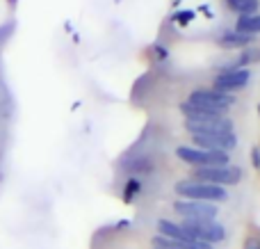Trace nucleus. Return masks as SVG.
Instances as JSON below:
<instances>
[{
  "mask_svg": "<svg viewBox=\"0 0 260 249\" xmlns=\"http://www.w3.org/2000/svg\"><path fill=\"white\" fill-rule=\"evenodd\" d=\"M183 229L187 233H192L197 240L206 242V245H217L226 238L224 224H219L217 220H183Z\"/></svg>",
  "mask_w": 260,
  "mask_h": 249,
  "instance_id": "4",
  "label": "nucleus"
},
{
  "mask_svg": "<svg viewBox=\"0 0 260 249\" xmlns=\"http://www.w3.org/2000/svg\"><path fill=\"white\" fill-rule=\"evenodd\" d=\"M253 41V37L249 35H242V32L238 30H231V32H224V35L217 37V46H221V48L226 50H235V48H249Z\"/></svg>",
  "mask_w": 260,
  "mask_h": 249,
  "instance_id": "11",
  "label": "nucleus"
},
{
  "mask_svg": "<svg viewBox=\"0 0 260 249\" xmlns=\"http://www.w3.org/2000/svg\"><path fill=\"white\" fill-rule=\"evenodd\" d=\"M174 190H176V195H178V197L189 199V201H208V204H219V201L229 199L226 188L210 185V183H201V181H192V178L178 181Z\"/></svg>",
  "mask_w": 260,
  "mask_h": 249,
  "instance_id": "1",
  "label": "nucleus"
},
{
  "mask_svg": "<svg viewBox=\"0 0 260 249\" xmlns=\"http://www.w3.org/2000/svg\"><path fill=\"white\" fill-rule=\"evenodd\" d=\"M157 236H165V238H171V240H178L180 245H185L187 249H212L210 245L197 240L192 233L185 231L183 224L171 222V220H157Z\"/></svg>",
  "mask_w": 260,
  "mask_h": 249,
  "instance_id": "6",
  "label": "nucleus"
},
{
  "mask_svg": "<svg viewBox=\"0 0 260 249\" xmlns=\"http://www.w3.org/2000/svg\"><path fill=\"white\" fill-rule=\"evenodd\" d=\"M192 18V12H183V14H178V21H189Z\"/></svg>",
  "mask_w": 260,
  "mask_h": 249,
  "instance_id": "17",
  "label": "nucleus"
},
{
  "mask_svg": "<svg viewBox=\"0 0 260 249\" xmlns=\"http://www.w3.org/2000/svg\"><path fill=\"white\" fill-rule=\"evenodd\" d=\"M183 163L194 165V167H219V165H231L229 153L224 151H208V149H197V146H178L176 149Z\"/></svg>",
  "mask_w": 260,
  "mask_h": 249,
  "instance_id": "3",
  "label": "nucleus"
},
{
  "mask_svg": "<svg viewBox=\"0 0 260 249\" xmlns=\"http://www.w3.org/2000/svg\"><path fill=\"white\" fill-rule=\"evenodd\" d=\"M192 181L210 183V185L229 188L242 181V169L235 165H219V167H199L192 172Z\"/></svg>",
  "mask_w": 260,
  "mask_h": 249,
  "instance_id": "2",
  "label": "nucleus"
},
{
  "mask_svg": "<svg viewBox=\"0 0 260 249\" xmlns=\"http://www.w3.org/2000/svg\"><path fill=\"white\" fill-rule=\"evenodd\" d=\"M235 30L242 32V35H258L260 32V16L258 14H247V16H238V23H235Z\"/></svg>",
  "mask_w": 260,
  "mask_h": 249,
  "instance_id": "13",
  "label": "nucleus"
},
{
  "mask_svg": "<svg viewBox=\"0 0 260 249\" xmlns=\"http://www.w3.org/2000/svg\"><path fill=\"white\" fill-rule=\"evenodd\" d=\"M197 149H208V151H224L229 153L231 149L238 146V135L235 133H215V135H197L192 137Z\"/></svg>",
  "mask_w": 260,
  "mask_h": 249,
  "instance_id": "9",
  "label": "nucleus"
},
{
  "mask_svg": "<svg viewBox=\"0 0 260 249\" xmlns=\"http://www.w3.org/2000/svg\"><path fill=\"white\" fill-rule=\"evenodd\" d=\"M226 7L233 9L238 16H247V14H256L260 7V0H224Z\"/></svg>",
  "mask_w": 260,
  "mask_h": 249,
  "instance_id": "14",
  "label": "nucleus"
},
{
  "mask_svg": "<svg viewBox=\"0 0 260 249\" xmlns=\"http://www.w3.org/2000/svg\"><path fill=\"white\" fill-rule=\"evenodd\" d=\"M258 112H260V105H258Z\"/></svg>",
  "mask_w": 260,
  "mask_h": 249,
  "instance_id": "18",
  "label": "nucleus"
},
{
  "mask_svg": "<svg viewBox=\"0 0 260 249\" xmlns=\"http://www.w3.org/2000/svg\"><path fill=\"white\" fill-rule=\"evenodd\" d=\"M185 128L192 137L197 135H215V133H233V119L221 117L215 121H185Z\"/></svg>",
  "mask_w": 260,
  "mask_h": 249,
  "instance_id": "10",
  "label": "nucleus"
},
{
  "mask_svg": "<svg viewBox=\"0 0 260 249\" xmlns=\"http://www.w3.org/2000/svg\"><path fill=\"white\" fill-rule=\"evenodd\" d=\"M174 210L183 220H215L217 213H219L217 204H208V201H189V199L176 201Z\"/></svg>",
  "mask_w": 260,
  "mask_h": 249,
  "instance_id": "7",
  "label": "nucleus"
},
{
  "mask_svg": "<svg viewBox=\"0 0 260 249\" xmlns=\"http://www.w3.org/2000/svg\"><path fill=\"white\" fill-rule=\"evenodd\" d=\"M251 163H253V167H256V169H260V149H258V146L251 151Z\"/></svg>",
  "mask_w": 260,
  "mask_h": 249,
  "instance_id": "16",
  "label": "nucleus"
},
{
  "mask_svg": "<svg viewBox=\"0 0 260 249\" xmlns=\"http://www.w3.org/2000/svg\"><path fill=\"white\" fill-rule=\"evenodd\" d=\"M139 190H142V183H139L137 178H130V181L126 183V190H123V199H126V201H133L135 197L139 195Z\"/></svg>",
  "mask_w": 260,
  "mask_h": 249,
  "instance_id": "15",
  "label": "nucleus"
},
{
  "mask_svg": "<svg viewBox=\"0 0 260 249\" xmlns=\"http://www.w3.org/2000/svg\"><path fill=\"white\" fill-rule=\"evenodd\" d=\"M180 112H183V117L187 119V121H215V119L224 117L221 112H212V110H206V108H197V105L187 103V101L180 105Z\"/></svg>",
  "mask_w": 260,
  "mask_h": 249,
  "instance_id": "12",
  "label": "nucleus"
},
{
  "mask_svg": "<svg viewBox=\"0 0 260 249\" xmlns=\"http://www.w3.org/2000/svg\"><path fill=\"white\" fill-rule=\"evenodd\" d=\"M153 249H155V247H153Z\"/></svg>",
  "mask_w": 260,
  "mask_h": 249,
  "instance_id": "19",
  "label": "nucleus"
},
{
  "mask_svg": "<svg viewBox=\"0 0 260 249\" xmlns=\"http://www.w3.org/2000/svg\"><path fill=\"white\" fill-rule=\"evenodd\" d=\"M249 80H251L249 69H231V71H219V73H217V78L212 80V89L224 91V94H231V91H235V89L247 87Z\"/></svg>",
  "mask_w": 260,
  "mask_h": 249,
  "instance_id": "8",
  "label": "nucleus"
},
{
  "mask_svg": "<svg viewBox=\"0 0 260 249\" xmlns=\"http://www.w3.org/2000/svg\"><path fill=\"white\" fill-rule=\"evenodd\" d=\"M187 103L197 105V108H206V110H212V112L224 114L226 110L235 103V96L224 94V91H217V89H194L192 94H189Z\"/></svg>",
  "mask_w": 260,
  "mask_h": 249,
  "instance_id": "5",
  "label": "nucleus"
}]
</instances>
